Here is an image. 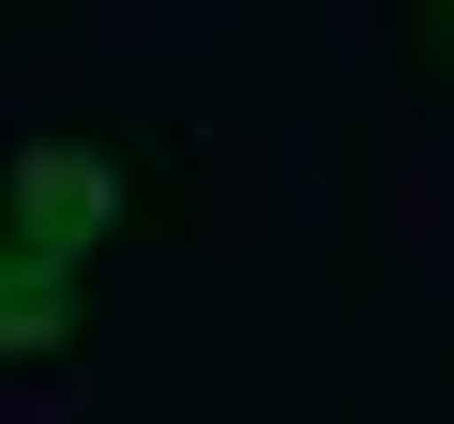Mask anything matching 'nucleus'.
<instances>
[{"label":"nucleus","instance_id":"obj_2","mask_svg":"<svg viewBox=\"0 0 454 424\" xmlns=\"http://www.w3.org/2000/svg\"><path fill=\"white\" fill-rule=\"evenodd\" d=\"M61 364H91V273L0 243V379H61Z\"/></svg>","mask_w":454,"mask_h":424},{"label":"nucleus","instance_id":"obj_3","mask_svg":"<svg viewBox=\"0 0 454 424\" xmlns=\"http://www.w3.org/2000/svg\"><path fill=\"white\" fill-rule=\"evenodd\" d=\"M394 61H409V91H454V0H409V16H394Z\"/></svg>","mask_w":454,"mask_h":424},{"label":"nucleus","instance_id":"obj_1","mask_svg":"<svg viewBox=\"0 0 454 424\" xmlns=\"http://www.w3.org/2000/svg\"><path fill=\"white\" fill-rule=\"evenodd\" d=\"M137 228H167V167L121 122H31V137H0V243H16V258L91 273Z\"/></svg>","mask_w":454,"mask_h":424}]
</instances>
